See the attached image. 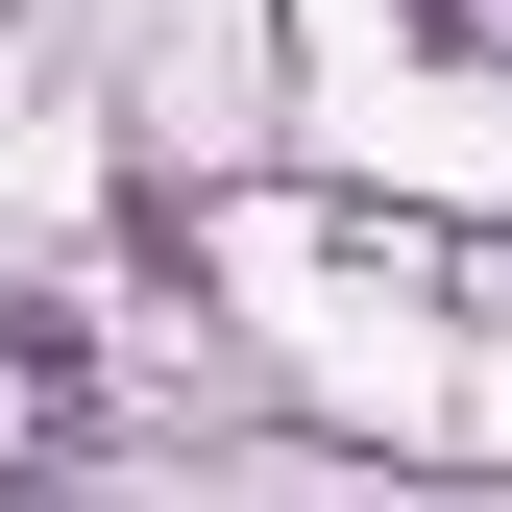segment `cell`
I'll use <instances>...</instances> for the list:
<instances>
[{
  "mask_svg": "<svg viewBox=\"0 0 512 512\" xmlns=\"http://www.w3.org/2000/svg\"><path fill=\"white\" fill-rule=\"evenodd\" d=\"M415 49H488V74H512V0H415Z\"/></svg>",
  "mask_w": 512,
  "mask_h": 512,
  "instance_id": "1",
  "label": "cell"
}]
</instances>
